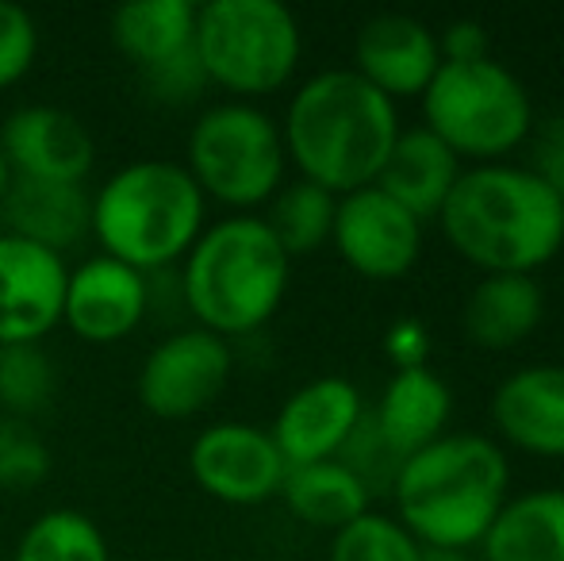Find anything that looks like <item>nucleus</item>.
I'll return each mask as SVG.
<instances>
[{"label":"nucleus","mask_w":564,"mask_h":561,"mask_svg":"<svg viewBox=\"0 0 564 561\" xmlns=\"http://www.w3.org/2000/svg\"><path fill=\"white\" fill-rule=\"evenodd\" d=\"M457 177L460 158L446 142L426 128H411L400 131V139H395L392 154H388L384 170L377 177V188L423 224V219H438Z\"/></svg>","instance_id":"obj_20"},{"label":"nucleus","mask_w":564,"mask_h":561,"mask_svg":"<svg viewBox=\"0 0 564 561\" xmlns=\"http://www.w3.org/2000/svg\"><path fill=\"white\" fill-rule=\"evenodd\" d=\"M281 500L307 527L341 531V527H349L369 511L372 493L361 485V477L354 470H346L338 457H330V462L292 465L281 485Z\"/></svg>","instance_id":"obj_24"},{"label":"nucleus","mask_w":564,"mask_h":561,"mask_svg":"<svg viewBox=\"0 0 564 561\" xmlns=\"http://www.w3.org/2000/svg\"><path fill=\"white\" fill-rule=\"evenodd\" d=\"M330 242L357 278L400 281L415 270L423 255V224L403 212L392 196L369 185L338 201Z\"/></svg>","instance_id":"obj_10"},{"label":"nucleus","mask_w":564,"mask_h":561,"mask_svg":"<svg viewBox=\"0 0 564 561\" xmlns=\"http://www.w3.org/2000/svg\"><path fill=\"white\" fill-rule=\"evenodd\" d=\"M395 511L423 550L480 547L488 527L511 500V465L491 439L442 434L403 457L392 481Z\"/></svg>","instance_id":"obj_3"},{"label":"nucleus","mask_w":564,"mask_h":561,"mask_svg":"<svg viewBox=\"0 0 564 561\" xmlns=\"http://www.w3.org/2000/svg\"><path fill=\"white\" fill-rule=\"evenodd\" d=\"M0 150L12 177L54 185H82L97 158L85 123L51 105H31L8 116L0 128Z\"/></svg>","instance_id":"obj_13"},{"label":"nucleus","mask_w":564,"mask_h":561,"mask_svg":"<svg viewBox=\"0 0 564 561\" xmlns=\"http://www.w3.org/2000/svg\"><path fill=\"white\" fill-rule=\"evenodd\" d=\"M361 416L365 404L354 381L319 377V381H307L304 389H296L284 400L269 434H273L289 470L292 465L330 462V457L341 454V446L357 431Z\"/></svg>","instance_id":"obj_14"},{"label":"nucleus","mask_w":564,"mask_h":561,"mask_svg":"<svg viewBox=\"0 0 564 561\" xmlns=\"http://www.w3.org/2000/svg\"><path fill=\"white\" fill-rule=\"evenodd\" d=\"M400 131V112L384 93L354 69H323L296 89L281 139L300 177L346 196L377 185Z\"/></svg>","instance_id":"obj_2"},{"label":"nucleus","mask_w":564,"mask_h":561,"mask_svg":"<svg viewBox=\"0 0 564 561\" xmlns=\"http://www.w3.org/2000/svg\"><path fill=\"white\" fill-rule=\"evenodd\" d=\"M449 247L484 273H530L564 247L561 188L530 165L488 162L460 170L438 212Z\"/></svg>","instance_id":"obj_1"},{"label":"nucleus","mask_w":564,"mask_h":561,"mask_svg":"<svg viewBox=\"0 0 564 561\" xmlns=\"http://www.w3.org/2000/svg\"><path fill=\"white\" fill-rule=\"evenodd\" d=\"M15 561H112L100 527L85 511L54 508L23 531Z\"/></svg>","instance_id":"obj_26"},{"label":"nucleus","mask_w":564,"mask_h":561,"mask_svg":"<svg viewBox=\"0 0 564 561\" xmlns=\"http://www.w3.org/2000/svg\"><path fill=\"white\" fill-rule=\"evenodd\" d=\"M66 258L15 235H0V346L39 343L62 323Z\"/></svg>","instance_id":"obj_12"},{"label":"nucleus","mask_w":564,"mask_h":561,"mask_svg":"<svg viewBox=\"0 0 564 561\" xmlns=\"http://www.w3.org/2000/svg\"><path fill=\"white\" fill-rule=\"evenodd\" d=\"M230 369L235 358L227 338L204 327L177 331L162 338L142 362L139 400L158 420H188L216 404L230 381Z\"/></svg>","instance_id":"obj_9"},{"label":"nucleus","mask_w":564,"mask_h":561,"mask_svg":"<svg viewBox=\"0 0 564 561\" xmlns=\"http://www.w3.org/2000/svg\"><path fill=\"white\" fill-rule=\"evenodd\" d=\"M292 258L269 235L261 216H230L193 242L181 292L204 331L250 335L269 323L289 292Z\"/></svg>","instance_id":"obj_4"},{"label":"nucleus","mask_w":564,"mask_h":561,"mask_svg":"<svg viewBox=\"0 0 564 561\" xmlns=\"http://www.w3.org/2000/svg\"><path fill=\"white\" fill-rule=\"evenodd\" d=\"M0 224L4 235L66 255L93 231V201L82 185L12 177L0 201Z\"/></svg>","instance_id":"obj_18"},{"label":"nucleus","mask_w":564,"mask_h":561,"mask_svg":"<svg viewBox=\"0 0 564 561\" xmlns=\"http://www.w3.org/2000/svg\"><path fill=\"white\" fill-rule=\"evenodd\" d=\"M54 397V366L39 343L0 346V408L12 420L43 412Z\"/></svg>","instance_id":"obj_27"},{"label":"nucleus","mask_w":564,"mask_h":561,"mask_svg":"<svg viewBox=\"0 0 564 561\" xmlns=\"http://www.w3.org/2000/svg\"><path fill=\"white\" fill-rule=\"evenodd\" d=\"M196 4L188 0H134L112 12V43L139 66L142 82L196 58Z\"/></svg>","instance_id":"obj_19"},{"label":"nucleus","mask_w":564,"mask_h":561,"mask_svg":"<svg viewBox=\"0 0 564 561\" xmlns=\"http://www.w3.org/2000/svg\"><path fill=\"white\" fill-rule=\"evenodd\" d=\"M335 212H338V201L327 193V188L300 177V181H289V185L276 188L273 201H269V212L261 219H265L269 235L281 242L284 255L304 258L330 242Z\"/></svg>","instance_id":"obj_25"},{"label":"nucleus","mask_w":564,"mask_h":561,"mask_svg":"<svg viewBox=\"0 0 564 561\" xmlns=\"http://www.w3.org/2000/svg\"><path fill=\"white\" fill-rule=\"evenodd\" d=\"M442 66L438 35L423 20L403 12L372 15L354 43V74L388 100L423 97Z\"/></svg>","instance_id":"obj_15"},{"label":"nucleus","mask_w":564,"mask_h":561,"mask_svg":"<svg viewBox=\"0 0 564 561\" xmlns=\"http://www.w3.org/2000/svg\"><path fill=\"white\" fill-rule=\"evenodd\" d=\"M330 561H426V550L392 516L365 511L349 527L335 531Z\"/></svg>","instance_id":"obj_28"},{"label":"nucleus","mask_w":564,"mask_h":561,"mask_svg":"<svg viewBox=\"0 0 564 561\" xmlns=\"http://www.w3.org/2000/svg\"><path fill=\"white\" fill-rule=\"evenodd\" d=\"M442 62H476L488 58V31L476 20H457L438 35Z\"/></svg>","instance_id":"obj_31"},{"label":"nucleus","mask_w":564,"mask_h":561,"mask_svg":"<svg viewBox=\"0 0 564 561\" xmlns=\"http://www.w3.org/2000/svg\"><path fill=\"white\" fill-rule=\"evenodd\" d=\"M188 470L204 493L235 508L273 500L289 477L273 434L253 423H216L200 431L188 450Z\"/></svg>","instance_id":"obj_11"},{"label":"nucleus","mask_w":564,"mask_h":561,"mask_svg":"<svg viewBox=\"0 0 564 561\" xmlns=\"http://www.w3.org/2000/svg\"><path fill=\"white\" fill-rule=\"evenodd\" d=\"M561 204H564V188H561Z\"/></svg>","instance_id":"obj_36"},{"label":"nucleus","mask_w":564,"mask_h":561,"mask_svg":"<svg viewBox=\"0 0 564 561\" xmlns=\"http://www.w3.org/2000/svg\"><path fill=\"white\" fill-rule=\"evenodd\" d=\"M93 235L108 258L131 270H162L204 235V193L177 162H131L100 185Z\"/></svg>","instance_id":"obj_5"},{"label":"nucleus","mask_w":564,"mask_h":561,"mask_svg":"<svg viewBox=\"0 0 564 561\" xmlns=\"http://www.w3.org/2000/svg\"><path fill=\"white\" fill-rule=\"evenodd\" d=\"M426 131H434L457 158L480 165L499 162L534 131L530 93L503 62H442L423 93Z\"/></svg>","instance_id":"obj_6"},{"label":"nucleus","mask_w":564,"mask_h":561,"mask_svg":"<svg viewBox=\"0 0 564 561\" xmlns=\"http://www.w3.org/2000/svg\"><path fill=\"white\" fill-rule=\"evenodd\" d=\"M426 561H473V558L457 554V550H426Z\"/></svg>","instance_id":"obj_34"},{"label":"nucleus","mask_w":564,"mask_h":561,"mask_svg":"<svg viewBox=\"0 0 564 561\" xmlns=\"http://www.w3.org/2000/svg\"><path fill=\"white\" fill-rule=\"evenodd\" d=\"M284 158L281 128L261 108L230 100L193 123L185 170L204 196L230 208H258L281 188Z\"/></svg>","instance_id":"obj_8"},{"label":"nucleus","mask_w":564,"mask_h":561,"mask_svg":"<svg viewBox=\"0 0 564 561\" xmlns=\"http://www.w3.org/2000/svg\"><path fill=\"white\" fill-rule=\"evenodd\" d=\"M147 278L139 270H131V266L100 255L69 273L62 320L69 323V331L77 338L108 346L139 327L142 315H147Z\"/></svg>","instance_id":"obj_16"},{"label":"nucleus","mask_w":564,"mask_h":561,"mask_svg":"<svg viewBox=\"0 0 564 561\" xmlns=\"http://www.w3.org/2000/svg\"><path fill=\"white\" fill-rule=\"evenodd\" d=\"M39 54V28L28 8L0 0V89L15 85Z\"/></svg>","instance_id":"obj_30"},{"label":"nucleus","mask_w":564,"mask_h":561,"mask_svg":"<svg viewBox=\"0 0 564 561\" xmlns=\"http://www.w3.org/2000/svg\"><path fill=\"white\" fill-rule=\"evenodd\" d=\"M480 550L484 561H564V488L511 496Z\"/></svg>","instance_id":"obj_23"},{"label":"nucleus","mask_w":564,"mask_h":561,"mask_svg":"<svg viewBox=\"0 0 564 561\" xmlns=\"http://www.w3.org/2000/svg\"><path fill=\"white\" fill-rule=\"evenodd\" d=\"M530 170L538 177H545L553 188H564V116L557 120H545L542 136H538L534 147V165Z\"/></svg>","instance_id":"obj_32"},{"label":"nucleus","mask_w":564,"mask_h":561,"mask_svg":"<svg viewBox=\"0 0 564 561\" xmlns=\"http://www.w3.org/2000/svg\"><path fill=\"white\" fill-rule=\"evenodd\" d=\"M542 315L545 292L530 273H484L468 292L460 323L480 350H511L542 327Z\"/></svg>","instance_id":"obj_22"},{"label":"nucleus","mask_w":564,"mask_h":561,"mask_svg":"<svg viewBox=\"0 0 564 561\" xmlns=\"http://www.w3.org/2000/svg\"><path fill=\"white\" fill-rule=\"evenodd\" d=\"M453 412V392L434 369L426 366H411V369H395V377L388 381V389L380 392L377 404V423L380 439L388 442L395 457H411L415 450L431 446L446 434Z\"/></svg>","instance_id":"obj_21"},{"label":"nucleus","mask_w":564,"mask_h":561,"mask_svg":"<svg viewBox=\"0 0 564 561\" xmlns=\"http://www.w3.org/2000/svg\"><path fill=\"white\" fill-rule=\"evenodd\" d=\"M388 354H392L395 369H411V366H426V331L419 323H395L388 331Z\"/></svg>","instance_id":"obj_33"},{"label":"nucleus","mask_w":564,"mask_h":561,"mask_svg":"<svg viewBox=\"0 0 564 561\" xmlns=\"http://www.w3.org/2000/svg\"><path fill=\"white\" fill-rule=\"evenodd\" d=\"M8 185H12V170H8V162H4V150H0V201H4Z\"/></svg>","instance_id":"obj_35"},{"label":"nucleus","mask_w":564,"mask_h":561,"mask_svg":"<svg viewBox=\"0 0 564 561\" xmlns=\"http://www.w3.org/2000/svg\"><path fill=\"white\" fill-rule=\"evenodd\" d=\"M491 423L527 454L564 457V366L514 369L491 397Z\"/></svg>","instance_id":"obj_17"},{"label":"nucleus","mask_w":564,"mask_h":561,"mask_svg":"<svg viewBox=\"0 0 564 561\" xmlns=\"http://www.w3.org/2000/svg\"><path fill=\"white\" fill-rule=\"evenodd\" d=\"M51 473V450L28 420L0 416V488L31 493Z\"/></svg>","instance_id":"obj_29"},{"label":"nucleus","mask_w":564,"mask_h":561,"mask_svg":"<svg viewBox=\"0 0 564 561\" xmlns=\"http://www.w3.org/2000/svg\"><path fill=\"white\" fill-rule=\"evenodd\" d=\"M193 43L208 85L265 97L296 74L300 23L276 0H208L196 8Z\"/></svg>","instance_id":"obj_7"}]
</instances>
